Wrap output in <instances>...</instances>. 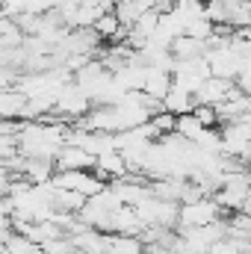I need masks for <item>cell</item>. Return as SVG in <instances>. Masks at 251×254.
Wrapping results in <instances>:
<instances>
[{
  "mask_svg": "<svg viewBox=\"0 0 251 254\" xmlns=\"http://www.w3.org/2000/svg\"><path fill=\"white\" fill-rule=\"evenodd\" d=\"M234 83H237V89L243 95H251V65H243V71H240V77Z\"/></svg>",
  "mask_w": 251,
  "mask_h": 254,
  "instance_id": "cell-21",
  "label": "cell"
},
{
  "mask_svg": "<svg viewBox=\"0 0 251 254\" xmlns=\"http://www.w3.org/2000/svg\"><path fill=\"white\" fill-rule=\"evenodd\" d=\"M3 254H42V246H39V243H33L30 237H24V234L12 231V234L3 240Z\"/></svg>",
  "mask_w": 251,
  "mask_h": 254,
  "instance_id": "cell-15",
  "label": "cell"
},
{
  "mask_svg": "<svg viewBox=\"0 0 251 254\" xmlns=\"http://www.w3.org/2000/svg\"><path fill=\"white\" fill-rule=\"evenodd\" d=\"M145 95H151L154 101L163 104V98L172 92V74L163 71V68H145V80H142V89Z\"/></svg>",
  "mask_w": 251,
  "mask_h": 254,
  "instance_id": "cell-10",
  "label": "cell"
},
{
  "mask_svg": "<svg viewBox=\"0 0 251 254\" xmlns=\"http://www.w3.org/2000/svg\"><path fill=\"white\" fill-rule=\"evenodd\" d=\"M15 178L27 181L30 187L51 184V181L57 178V163H54V160H21V169H18Z\"/></svg>",
  "mask_w": 251,
  "mask_h": 254,
  "instance_id": "cell-6",
  "label": "cell"
},
{
  "mask_svg": "<svg viewBox=\"0 0 251 254\" xmlns=\"http://www.w3.org/2000/svg\"><path fill=\"white\" fill-rule=\"evenodd\" d=\"M178 18H181V24L189 27L192 21H201V18H207V12H204V0H181L175 9H172Z\"/></svg>",
  "mask_w": 251,
  "mask_h": 254,
  "instance_id": "cell-16",
  "label": "cell"
},
{
  "mask_svg": "<svg viewBox=\"0 0 251 254\" xmlns=\"http://www.w3.org/2000/svg\"><path fill=\"white\" fill-rule=\"evenodd\" d=\"M151 9H154V0H127V3H119L113 12H116L119 24L130 30V27H133V24H136L145 12H151Z\"/></svg>",
  "mask_w": 251,
  "mask_h": 254,
  "instance_id": "cell-13",
  "label": "cell"
},
{
  "mask_svg": "<svg viewBox=\"0 0 251 254\" xmlns=\"http://www.w3.org/2000/svg\"><path fill=\"white\" fill-rule=\"evenodd\" d=\"M0 6H3V0H0Z\"/></svg>",
  "mask_w": 251,
  "mask_h": 254,
  "instance_id": "cell-22",
  "label": "cell"
},
{
  "mask_svg": "<svg viewBox=\"0 0 251 254\" xmlns=\"http://www.w3.org/2000/svg\"><path fill=\"white\" fill-rule=\"evenodd\" d=\"M222 133V157L234 160V163H246L251 160V136L243 125H225L219 127Z\"/></svg>",
  "mask_w": 251,
  "mask_h": 254,
  "instance_id": "cell-4",
  "label": "cell"
},
{
  "mask_svg": "<svg viewBox=\"0 0 251 254\" xmlns=\"http://www.w3.org/2000/svg\"><path fill=\"white\" fill-rule=\"evenodd\" d=\"M54 187L68 190V192H74V195H80V198H86V201H89V198L101 195L110 184H107V181H101L95 172H57Z\"/></svg>",
  "mask_w": 251,
  "mask_h": 254,
  "instance_id": "cell-2",
  "label": "cell"
},
{
  "mask_svg": "<svg viewBox=\"0 0 251 254\" xmlns=\"http://www.w3.org/2000/svg\"><path fill=\"white\" fill-rule=\"evenodd\" d=\"M107 254H145V246H142V240H136V237H113V234H110Z\"/></svg>",
  "mask_w": 251,
  "mask_h": 254,
  "instance_id": "cell-18",
  "label": "cell"
},
{
  "mask_svg": "<svg viewBox=\"0 0 251 254\" xmlns=\"http://www.w3.org/2000/svg\"><path fill=\"white\" fill-rule=\"evenodd\" d=\"M89 113H92V101H89V95H86L83 89H77L74 83H68L63 92L57 95V110H54V116H63L68 122H83Z\"/></svg>",
  "mask_w": 251,
  "mask_h": 254,
  "instance_id": "cell-3",
  "label": "cell"
},
{
  "mask_svg": "<svg viewBox=\"0 0 251 254\" xmlns=\"http://www.w3.org/2000/svg\"><path fill=\"white\" fill-rule=\"evenodd\" d=\"M142 231H145V225H142V219L136 216V210L133 207H119V210H113V216H110V234L113 237H142Z\"/></svg>",
  "mask_w": 251,
  "mask_h": 254,
  "instance_id": "cell-7",
  "label": "cell"
},
{
  "mask_svg": "<svg viewBox=\"0 0 251 254\" xmlns=\"http://www.w3.org/2000/svg\"><path fill=\"white\" fill-rule=\"evenodd\" d=\"M95 175H98L101 181H107V184L125 181L127 175H130V169H127V163H125V157H122V151H113V154H104V157H98V160H95Z\"/></svg>",
  "mask_w": 251,
  "mask_h": 254,
  "instance_id": "cell-9",
  "label": "cell"
},
{
  "mask_svg": "<svg viewBox=\"0 0 251 254\" xmlns=\"http://www.w3.org/2000/svg\"><path fill=\"white\" fill-rule=\"evenodd\" d=\"M234 92H237V83H234V80L210 77V80H204V86L195 92V107H219V104H225Z\"/></svg>",
  "mask_w": 251,
  "mask_h": 254,
  "instance_id": "cell-5",
  "label": "cell"
},
{
  "mask_svg": "<svg viewBox=\"0 0 251 254\" xmlns=\"http://www.w3.org/2000/svg\"><path fill=\"white\" fill-rule=\"evenodd\" d=\"M163 110H166V113H172L175 119L189 116V113L195 110V98H192L189 92H184V89H175V86H172V92L163 98Z\"/></svg>",
  "mask_w": 251,
  "mask_h": 254,
  "instance_id": "cell-14",
  "label": "cell"
},
{
  "mask_svg": "<svg viewBox=\"0 0 251 254\" xmlns=\"http://www.w3.org/2000/svg\"><path fill=\"white\" fill-rule=\"evenodd\" d=\"M228 219L222 213V207L213 198H198V201H187L178 210V231H192V228H207Z\"/></svg>",
  "mask_w": 251,
  "mask_h": 254,
  "instance_id": "cell-1",
  "label": "cell"
},
{
  "mask_svg": "<svg viewBox=\"0 0 251 254\" xmlns=\"http://www.w3.org/2000/svg\"><path fill=\"white\" fill-rule=\"evenodd\" d=\"M151 125H154V130L160 133V139L163 136H169V133H175V125H178V119L172 116V113H166V110H160L154 119H151Z\"/></svg>",
  "mask_w": 251,
  "mask_h": 254,
  "instance_id": "cell-19",
  "label": "cell"
},
{
  "mask_svg": "<svg viewBox=\"0 0 251 254\" xmlns=\"http://www.w3.org/2000/svg\"><path fill=\"white\" fill-rule=\"evenodd\" d=\"M204 130H207V127L201 125V122H198L192 113H189V116H181V119H178V125H175V133H178L181 139L192 142V145L201 139V133H204Z\"/></svg>",
  "mask_w": 251,
  "mask_h": 254,
  "instance_id": "cell-17",
  "label": "cell"
},
{
  "mask_svg": "<svg viewBox=\"0 0 251 254\" xmlns=\"http://www.w3.org/2000/svg\"><path fill=\"white\" fill-rule=\"evenodd\" d=\"M27 95H21L15 86L0 92V122H24Z\"/></svg>",
  "mask_w": 251,
  "mask_h": 254,
  "instance_id": "cell-11",
  "label": "cell"
},
{
  "mask_svg": "<svg viewBox=\"0 0 251 254\" xmlns=\"http://www.w3.org/2000/svg\"><path fill=\"white\" fill-rule=\"evenodd\" d=\"M57 172H95V157L77 145H65L57 157Z\"/></svg>",
  "mask_w": 251,
  "mask_h": 254,
  "instance_id": "cell-8",
  "label": "cell"
},
{
  "mask_svg": "<svg viewBox=\"0 0 251 254\" xmlns=\"http://www.w3.org/2000/svg\"><path fill=\"white\" fill-rule=\"evenodd\" d=\"M192 116L201 122L204 127H219V116H216V107H195Z\"/></svg>",
  "mask_w": 251,
  "mask_h": 254,
  "instance_id": "cell-20",
  "label": "cell"
},
{
  "mask_svg": "<svg viewBox=\"0 0 251 254\" xmlns=\"http://www.w3.org/2000/svg\"><path fill=\"white\" fill-rule=\"evenodd\" d=\"M169 54H172V60H175V63L201 60V57H207V42H198V39H192V36H181V39H175V42H172Z\"/></svg>",
  "mask_w": 251,
  "mask_h": 254,
  "instance_id": "cell-12",
  "label": "cell"
}]
</instances>
